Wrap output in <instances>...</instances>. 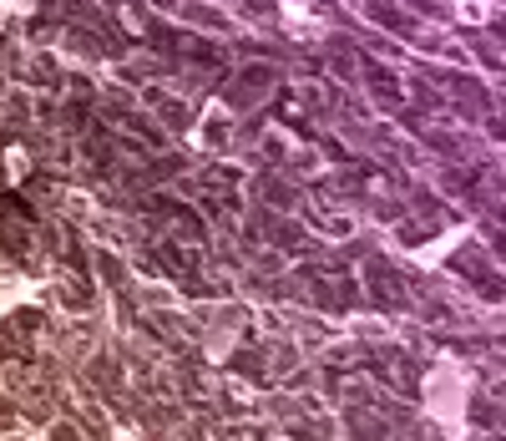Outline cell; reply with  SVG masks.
<instances>
[{
	"label": "cell",
	"mask_w": 506,
	"mask_h": 441,
	"mask_svg": "<svg viewBox=\"0 0 506 441\" xmlns=\"http://www.w3.org/2000/svg\"><path fill=\"white\" fill-rule=\"evenodd\" d=\"M6 162H11V178H21V173H26V152H11Z\"/></svg>",
	"instance_id": "cell-1"
}]
</instances>
